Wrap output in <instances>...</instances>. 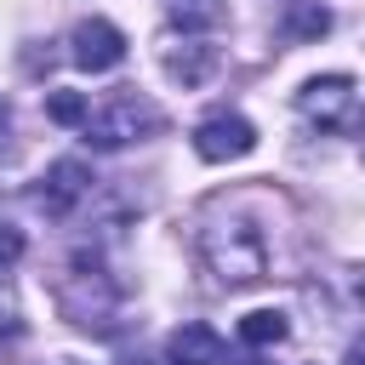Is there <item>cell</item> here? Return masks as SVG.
<instances>
[{
	"label": "cell",
	"instance_id": "1",
	"mask_svg": "<svg viewBox=\"0 0 365 365\" xmlns=\"http://www.w3.org/2000/svg\"><path fill=\"white\" fill-rule=\"evenodd\" d=\"M200 257H205L211 279H217V285H228V291L257 285V279L268 274V240H262L251 222H240V217L211 222V228L200 234Z\"/></svg>",
	"mask_w": 365,
	"mask_h": 365
},
{
	"label": "cell",
	"instance_id": "2",
	"mask_svg": "<svg viewBox=\"0 0 365 365\" xmlns=\"http://www.w3.org/2000/svg\"><path fill=\"white\" fill-rule=\"evenodd\" d=\"M86 125V143L91 148H125V143H143V137H154L165 120H160V108L148 103V97H108L97 114H86L80 120Z\"/></svg>",
	"mask_w": 365,
	"mask_h": 365
},
{
	"label": "cell",
	"instance_id": "3",
	"mask_svg": "<svg viewBox=\"0 0 365 365\" xmlns=\"http://www.w3.org/2000/svg\"><path fill=\"white\" fill-rule=\"evenodd\" d=\"M297 108H302V120H314V125L354 131V120H359V91H354V74H314V80H302Z\"/></svg>",
	"mask_w": 365,
	"mask_h": 365
},
{
	"label": "cell",
	"instance_id": "4",
	"mask_svg": "<svg viewBox=\"0 0 365 365\" xmlns=\"http://www.w3.org/2000/svg\"><path fill=\"white\" fill-rule=\"evenodd\" d=\"M68 63L86 68V74H108L125 63V34L108 23V17H86L68 29Z\"/></svg>",
	"mask_w": 365,
	"mask_h": 365
},
{
	"label": "cell",
	"instance_id": "5",
	"mask_svg": "<svg viewBox=\"0 0 365 365\" xmlns=\"http://www.w3.org/2000/svg\"><path fill=\"white\" fill-rule=\"evenodd\" d=\"M257 148V125L245 114H211L194 125V154L205 165H228V160H245Z\"/></svg>",
	"mask_w": 365,
	"mask_h": 365
},
{
	"label": "cell",
	"instance_id": "6",
	"mask_svg": "<svg viewBox=\"0 0 365 365\" xmlns=\"http://www.w3.org/2000/svg\"><path fill=\"white\" fill-rule=\"evenodd\" d=\"M217 63H222V51H217L211 40H177V46H165V51H160V68H165V80H177L182 91L205 86V80L217 74Z\"/></svg>",
	"mask_w": 365,
	"mask_h": 365
},
{
	"label": "cell",
	"instance_id": "7",
	"mask_svg": "<svg viewBox=\"0 0 365 365\" xmlns=\"http://www.w3.org/2000/svg\"><path fill=\"white\" fill-rule=\"evenodd\" d=\"M91 194V171L80 165V160H57L46 177H40V205L51 211V217H63L68 205H80Z\"/></svg>",
	"mask_w": 365,
	"mask_h": 365
},
{
	"label": "cell",
	"instance_id": "8",
	"mask_svg": "<svg viewBox=\"0 0 365 365\" xmlns=\"http://www.w3.org/2000/svg\"><path fill=\"white\" fill-rule=\"evenodd\" d=\"M165 354H171L177 365H217V359H222V336H217L211 325H182V331H171Z\"/></svg>",
	"mask_w": 365,
	"mask_h": 365
},
{
	"label": "cell",
	"instance_id": "9",
	"mask_svg": "<svg viewBox=\"0 0 365 365\" xmlns=\"http://www.w3.org/2000/svg\"><path fill=\"white\" fill-rule=\"evenodd\" d=\"M285 336H291V325H285L279 308H257V314L240 319V342H251V348H274V342H285Z\"/></svg>",
	"mask_w": 365,
	"mask_h": 365
},
{
	"label": "cell",
	"instance_id": "10",
	"mask_svg": "<svg viewBox=\"0 0 365 365\" xmlns=\"http://www.w3.org/2000/svg\"><path fill=\"white\" fill-rule=\"evenodd\" d=\"M46 114H51L57 125H80L91 108H86V97H80V91H51V97H46Z\"/></svg>",
	"mask_w": 365,
	"mask_h": 365
},
{
	"label": "cell",
	"instance_id": "11",
	"mask_svg": "<svg viewBox=\"0 0 365 365\" xmlns=\"http://www.w3.org/2000/svg\"><path fill=\"white\" fill-rule=\"evenodd\" d=\"M17 257H23V234H17L11 222H0V268H11Z\"/></svg>",
	"mask_w": 365,
	"mask_h": 365
},
{
	"label": "cell",
	"instance_id": "12",
	"mask_svg": "<svg viewBox=\"0 0 365 365\" xmlns=\"http://www.w3.org/2000/svg\"><path fill=\"white\" fill-rule=\"evenodd\" d=\"M297 29H302V34H325V29H331V17H325V11H302V17H297Z\"/></svg>",
	"mask_w": 365,
	"mask_h": 365
},
{
	"label": "cell",
	"instance_id": "13",
	"mask_svg": "<svg viewBox=\"0 0 365 365\" xmlns=\"http://www.w3.org/2000/svg\"><path fill=\"white\" fill-rule=\"evenodd\" d=\"M6 120H11V108H6V103H0V131H6Z\"/></svg>",
	"mask_w": 365,
	"mask_h": 365
},
{
	"label": "cell",
	"instance_id": "14",
	"mask_svg": "<svg viewBox=\"0 0 365 365\" xmlns=\"http://www.w3.org/2000/svg\"><path fill=\"white\" fill-rule=\"evenodd\" d=\"M143 365H177V359H171V354H165V359H143Z\"/></svg>",
	"mask_w": 365,
	"mask_h": 365
},
{
	"label": "cell",
	"instance_id": "15",
	"mask_svg": "<svg viewBox=\"0 0 365 365\" xmlns=\"http://www.w3.org/2000/svg\"><path fill=\"white\" fill-rule=\"evenodd\" d=\"M240 365H257V359H240Z\"/></svg>",
	"mask_w": 365,
	"mask_h": 365
}]
</instances>
